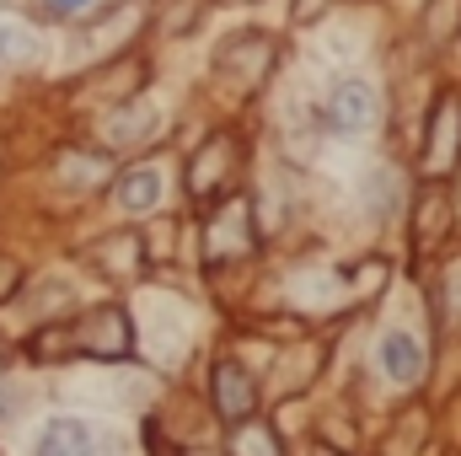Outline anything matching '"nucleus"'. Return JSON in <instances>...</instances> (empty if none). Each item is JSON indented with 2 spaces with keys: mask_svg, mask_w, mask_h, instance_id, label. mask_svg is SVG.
I'll return each instance as SVG.
<instances>
[{
  "mask_svg": "<svg viewBox=\"0 0 461 456\" xmlns=\"http://www.w3.org/2000/svg\"><path fill=\"white\" fill-rule=\"evenodd\" d=\"M328 123L339 134H365L375 123V92L365 81H339L333 97H328Z\"/></svg>",
  "mask_w": 461,
  "mask_h": 456,
  "instance_id": "obj_1",
  "label": "nucleus"
},
{
  "mask_svg": "<svg viewBox=\"0 0 461 456\" xmlns=\"http://www.w3.org/2000/svg\"><path fill=\"white\" fill-rule=\"evenodd\" d=\"M92 451H97V435H92L86 419H49L38 430V446H32V456H92Z\"/></svg>",
  "mask_w": 461,
  "mask_h": 456,
  "instance_id": "obj_2",
  "label": "nucleus"
},
{
  "mask_svg": "<svg viewBox=\"0 0 461 456\" xmlns=\"http://www.w3.org/2000/svg\"><path fill=\"white\" fill-rule=\"evenodd\" d=\"M81 349H92V354H123V349H129V317H123L118 306L92 312L86 328H81Z\"/></svg>",
  "mask_w": 461,
  "mask_h": 456,
  "instance_id": "obj_3",
  "label": "nucleus"
},
{
  "mask_svg": "<svg viewBox=\"0 0 461 456\" xmlns=\"http://www.w3.org/2000/svg\"><path fill=\"white\" fill-rule=\"evenodd\" d=\"M381 370H386L392 381H413V376L424 370L419 343L408 339V333H386V339H381Z\"/></svg>",
  "mask_w": 461,
  "mask_h": 456,
  "instance_id": "obj_4",
  "label": "nucleus"
},
{
  "mask_svg": "<svg viewBox=\"0 0 461 456\" xmlns=\"http://www.w3.org/2000/svg\"><path fill=\"white\" fill-rule=\"evenodd\" d=\"M0 59L5 65H38L43 59V43L27 22H0Z\"/></svg>",
  "mask_w": 461,
  "mask_h": 456,
  "instance_id": "obj_5",
  "label": "nucleus"
},
{
  "mask_svg": "<svg viewBox=\"0 0 461 456\" xmlns=\"http://www.w3.org/2000/svg\"><path fill=\"white\" fill-rule=\"evenodd\" d=\"M215 397H221V414H226V419L252 414V381H247L236 365H221V370H215Z\"/></svg>",
  "mask_w": 461,
  "mask_h": 456,
  "instance_id": "obj_6",
  "label": "nucleus"
},
{
  "mask_svg": "<svg viewBox=\"0 0 461 456\" xmlns=\"http://www.w3.org/2000/svg\"><path fill=\"white\" fill-rule=\"evenodd\" d=\"M156 199H161V178H156L150 167H140V172H129V178L118 183V205H123L129 215H145V210H156Z\"/></svg>",
  "mask_w": 461,
  "mask_h": 456,
  "instance_id": "obj_7",
  "label": "nucleus"
},
{
  "mask_svg": "<svg viewBox=\"0 0 461 456\" xmlns=\"http://www.w3.org/2000/svg\"><path fill=\"white\" fill-rule=\"evenodd\" d=\"M150 129H156V114H150V108H129V118H113V123H108V140L129 145V140H140V134H150Z\"/></svg>",
  "mask_w": 461,
  "mask_h": 456,
  "instance_id": "obj_8",
  "label": "nucleus"
},
{
  "mask_svg": "<svg viewBox=\"0 0 461 456\" xmlns=\"http://www.w3.org/2000/svg\"><path fill=\"white\" fill-rule=\"evenodd\" d=\"M16 408H22V392H16L11 381H0V424H5V419H16Z\"/></svg>",
  "mask_w": 461,
  "mask_h": 456,
  "instance_id": "obj_9",
  "label": "nucleus"
},
{
  "mask_svg": "<svg viewBox=\"0 0 461 456\" xmlns=\"http://www.w3.org/2000/svg\"><path fill=\"white\" fill-rule=\"evenodd\" d=\"M236 451L241 456H268V441H263V435H258V441H236Z\"/></svg>",
  "mask_w": 461,
  "mask_h": 456,
  "instance_id": "obj_10",
  "label": "nucleus"
},
{
  "mask_svg": "<svg viewBox=\"0 0 461 456\" xmlns=\"http://www.w3.org/2000/svg\"><path fill=\"white\" fill-rule=\"evenodd\" d=\"M49 5H54V11H59V16H70V11H81V5H86V0H49Z\"/></svg>",
  "mask_w": 461,
  "mask_h": 456,
  "instance_id": "obj_11",
  "label": "nucleus"
}]
</instances>
